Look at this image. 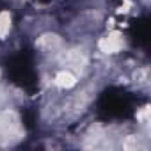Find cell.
Masks as SVG:
<instances>
[{
	"label": "cell",
	"instance_id": "obj_4",
	"mask_svg": "<svg viewBox=\"0 0 151 151\" xmlns=\"http://www.w3.org/2000/svg\"><path fill=\"white\" fill-rule=\"evenodd\" d=\"M121 46H123V41H121V37H119L117 34H112V36H109L105 41H101V48H103V52H107V53H114V52H117Z\"/></svg>",
	"mask_w": 151,
	"mask_h": 151
},
{
	"label": "cell",
	"instance_id": "obj_1",
	"mask_svg": "<svg viewBox=\"0 0 151 151\" xmlns=\"http://www.w3.org/2000/svg\"><path fill=\"white\" fill-rule=\"evenodd\" d=\"M20 128V117L16 112L13 110H4L0 114V133L4 135H11L14 132H18Z\"/></svg>",
	"mask_w": 151,
	"mask_h": 151
},
{
	"label": "cell",
	"instance_id": "obj_5",
	"mask_svg": "<svg viewBox=\"0 0 151 151\" xmlns=\"http://www.w3.org/2000/svg\"><path fill=\"white\" fill-rule=\"evenodd\" d=\"M11 30V14L0 13V39H4Z\"/></svg>",
	"mask_w": 151,
	"mask_h": 151
},
{
	"label": "cell",
	"instance_id": "obj_2",
	"mask_svg": "<svg viewBox=\"0 0 151 151\" xmlns=\"http://www.w3.org/2000/svg\"><path fill=\"white\" fill-rule=\"evenodd\" d=\"M60 37L59 36H55V34H45V36H41L39 39H37V46L43 50V52H55L59 46H60Z\"/></svg>",
	"mask_w": 151,
	"mask_h": 151
},
{
	"label": "cell",
	"instance_id": "obj_3",
	"mask_svg": "<svg viewBox=\"0 0 151 151\" xmlns=\"http://www.w3.org/2000/svg\"><path fill=\"white\" fill-rule=\"evenodd\" d=\"M55 84H57L60 89H71L73 86H77V77H75V73H73V71H69V69H62V71L57 73Z\"/></svg>",
	"mask_w": 151,
	"mask_h": 151
}]
</instances>
